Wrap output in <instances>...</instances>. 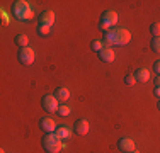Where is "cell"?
<instances>
[{
	"label": "cell",
	"mask_w": 160,
	"mask_h": 153,
	"mask_svg": "<svg viewBox=\"0 0 160 153\" xmlns=\"http://www.w3.org/2000/svg\"><path fill=\"white\" fill-rule=\"evenodd\" d=\"M43 148L48 153H58L65 148V145H63V140H60L56 136V133H46L43 138Z\"/></svg>",
	"instance_id": "obj_1"
},
{
	"label": "cell",
	"mask_w": 160,
	"mask_h": 153,
	"mask_svg": "<svg viewBox=\"0 0 160 153\" xmlns=\"http://www.w3.org/2000/svg\"><path fill=\"white\" fill-rule=\"evenodd\" d=\"M14 15L19 19V21H29L32 19V9L29 5V2H16L14 3Z\"/></svg>",
	"instance_id": "obj_2"
},
{
	"label": "cell",
	"mask_w": 160,
	"mask_h": 153,
	"mask_svg": "<svg viewBox=\"0 0 160 153\" xmlns=\"http://www.w3.org/2000/svg\"><path fill=\"white\" fill-rule=\"evenodd\" d=\"M41 106H43V109L46 111V112H58L60 102H58V99H56L55 95L48 94V95H44V97L41 99Z\"/></svg>",
	"instance_id": "obj_3"
},
{
	"label": "cell",
	"mask_w": 160,
	"mask_h": 153,
	"mask_svg": "<svg viewBox=\"0 0 160 153\" xmlns=\"http://www.w3.org/2000/svg\"><path fill=\"white\" fill-rule=\"evenodd\" d=\"M19 61H21V65H24V67H29V65L34 63V49L32 48H22L21 51H19Z\"/></svg>",
	"instance_id": "obj_4"
},
{
	"label": "cell",
	"mask_w": 160,
	"mask_h": 153,
	"mask_svg": "<svg viewBox=\"0 0 160 153\" xmlns=\"http://www.w3.org/2000/svg\"><path fill=\"white\" fill-rule=\"evenodd\" d=\"M90 126H89V121L87 119H77L73 124V131L77 133L78 136H85L87 133H89Z\"/></svg>",
	"instance_id": "obj_5"
},
{
	"label": "cell",
	"mask_w": 160,
	"mask_h": 153,
	"mask_svg": "<svg viewBox=\"0 0 160 153\" xmlns=\"http://www.w3.org/2000/svg\"><path fill=\"white\" fill-rule=\"evenodd\" d=\"M129 39H131V32H129L128 29H124V27H119V29H118V36H116V44H118V46L128 44Z\"/></svg>",
	"instance_id": "obj_6"
},
{
	"label": "cell",
	"mask_w": 160,
	"mask_h": 153,
	"mask_svg": "<svg viewBox=\"0 0 160 153\" xmlns=\"http://www.w3.org/2000/svg\"><path fill=\"white\" fill-rule=\"evenodd\" d=\"M39 128L43 129L44 133H55L56 131V122L51 119V117H41V121H39Z\"/></svg>",
	"instance_id": "obj_7"
},
{
	"label": "cell",
	"mask_w": 160,
	"mask_h": 153,
	"mask_svg": "<svg viewBox=\"0 0 160 153\" xmlns=\"http://www.w3.org/2000/svg\"><path fill=\"white\" fill-rule=\"evenodd\" d=\"M118 146H119L121 151H126V153H131L133 150H136V148H135V141H133L131 138H128V136L121 138V140L118 141Z\"/></svg>",
	"instance_id": "obj_8"
},
{
	"label": "cell",
	"mask_w": 160,
	"mask_h": 153,
	"mask_svg": "<svg viewBox=\"0 0 160 153\" xmlns=\"http://www.w3.org/2000/svg\"><path fill=\"white\" fill-rule=\"evenodd\" d=\"M55 24V12L53 10H44L39 15V26H51Z\"/></svg>",
	"instance_id": "obj_9"
},
{
	"label": "cell",
	"mask_w": 160,
	"mask_h": 153,
	"mask_svg": "<svg viewBox=\"0 0 160 153\" xmlns=\"http://www.w3.org/2000/svg\"><path fill=\"white\" fill-rule=\"evenodd\" d=\"M116 58V53L112 51V48H104L102 51H99V60L104 63H112Z\"/></svg>",
	"instance_id": "obj_10"
},
{
	"label": "cell",
	"mask_w": 160,
	"mask_h": 153,
	"mask_svg": "<svg viewBox=\"0 0 160 153\" xmlns=\"http://www.w3.org/2000/svg\"><path fill=\"white\" fill-rule=\"evenodd\" d=\"M101 21H104V22H108L109 26H116L118 24V21H119V17H118V14L114 12V10H106V12H102V17H101Z\"/></svg>",
	"instance_id": "obj_11"
},
{
	"label": "cell",
	"mask_w": 160,
	"mask_h": 153,
	"mask_svg": "<svg viewBox=\"0 0 160 153\" xmlns=\"http://www.w3.org/2000/svg\"><path fill=\"white\" fill-rule=\"evenodd\" d=\"M116 36H118V29H109L108 32L104 34V44L106 48H111L112 44H116Z\"/></svg>",
	"instance_id": "obj_12"
},
{
	"label": "cell",
	"mask_w": 160,
	"mask_h": 153,
	"mask_svg": "<svg viewBox=\"0 0 160 153\" xmlns=\"http://www.w3.org/2000/svg\"><path fill=\"white\" fill-rule=\"evenodd\" d=\"M53 95L58 99V102H63V104H65V102L70 99V90L65 89V87H58V89L55 90V94H53Z\"/></svg>",
	"instance_id": "obj_13"
},
{
	"label": "cell",
	"mask_w": 160,
	"mask_h": 153,
	"mask_svg": "<svg viewBox=\"0 0 160 153\" xmlns=\"http://www.w3.org/2000/svg\"><path fill=\"white\" fill-rule=\"evenodd\" d=\"M136 82H140V83H147L148 80H150V72L147 70V68H140V70H136Z\"/></svg>",
	"instance_id": "obj_14"
},
{
	"label": "cell",
	"mask_w": 160,
	"mask_h": 153,
	"mask_svg": "<svg viewBox=\"0 0 160 153\" xmlns=\"http://www.w3.org/2000/svg\"><path fill=\"white\" fill-rule=\"evenodd\" d=\"M55 133H56V136H58L60 140H68V138L72 136V129L67 128V126H58Z\"/></svg>",
	"instance_id": "obj_15"
},
{
	"label": "cell",
	"mask_w": 160,
	"mask_h": 153,
	"mask_svg": "<svg viewBox=\"0 0 160 153\" xmlns=\"http://www.w3.org/2000/svg\"><path fill=\"white\" fill-rule=\"evenodd\" d=\"M14 43H16L19 48H28V44H29V37L26 36V34H17L16 36V39H14Z\"/></svg>",
	"instance_id": "obj_16"
},
{
	"label": "cell",
	"mask_w": 160,
	"mask_h": 153,
	"mask_svg": "<svg viewBox=\"0 0 160 153\" xmlns=\"http://www.w3.org/2000/svg\"><path fill=\"white\" fill-rule=\"evenodd\" d=\"M90 48H92V51H102V49L106 48V44H104V41H99V39H96V41H92L90 43Z\"/></svg>",
	"instance_id": "obj_17"
},
{
	"label": "cell",
	"mask_w": 160,
	"mask_h": 153,
	"mask_svg": "<svg viewBox=\"0 0 160 153\" xmlns=\"http://www.w3.org/2000/svg\"><path fill=\"white\" fill-rule=\"evenodd\" d=\"M150 46H152V51L157 53V55H160V36L158 37H153V39H152V43H150Z\"/></svg>",
	"instance_id": "obj_18"
},
{
	"label": "cell",
	"mask_w": 160,
	"mask_h": 153,
	"mask_svg": "<svg viewBox=\"0 0 160 153\" xmlns=\"http://www.w3.org/2000/svg\"><path fill=\"white\" fill-rule=\"evenodd\" d=\"M70 112H72V111H70V107H68V106H65V104H62V106L58 107V116H62V117L70 116Z\"/></svg>",
	"instance_id": "obj_19"
},
{
	"label": "cell",
	"mask_w": 160,
	"mask_h": 153,
	"mask_svg": "<svg viewBox=\"0 0 160 153\" xmlns=\"http://www.w3.org/2000/svg\"><path fill=\"white\" fill-rule=\"evenodd\" d=\"M38 34L39 36H49L51 34V27L49 26H38Z\"/></svg>",
	"instance_id": "obj_20"
},
{
	"label": "cell",
	"mask_w": 160,
	"mask_h": 153,
	"mask_svg": "<svg viewBox=\"0 0 160 153\" xmlns=\"http://www.w3.org/2000/svg\"><path fill=\"white\" fill-rule=\"evenodd\" d=\"M150 31L153 34V37H158L160 36V22H155V24L150 26Z\"/></svg>",
	"instance_id": "obj_21"
},
{
	"label": "cell",
	"mask_w": 160,
	"mask_h": 153,
	"mask_svg": "<svg viewBox=\"0 0 160 153\" xmlns=\"http://www.w3.org/2000/svg\"><path fill=\"white\" fill-rule=\"evenodd\" d=\"M124 83H126V85H135V83H138V82H136V76L135 75H133V73H129V75H126V76H124Z\"/></svg>",
	"instance_id": "obj_22"
},
{
	"label": "cell",
	"mask_w": 160,
	"mask_h": 153,
	"mask_svg": "<svg viewBox=\"0 0 160 153\" xmlns=\"http://www.w3.org/2000/svg\"><path fill=\"white\" fill-rule=\"evenodd\" d=\"M99 29H101V31H102V32H104V34H106V32H108V31H109V29H111V26H109V24H108V22H104V21H101V22H99Z\"/></svg>",
	"instance_id": "obj_23"
},
{
	"label": "cell",
	"mask_w": 160,
	"mask_h": 153,
	"mask_svg": "<svg viewBox=\"0 0 160 153\" xmlns=\"http://www.w3.org/2000/svg\"><path fill=\"white\" fill-rule=\"evenodd\" d=\"M153 72H155L157 75H160V60H158V61H155V63H153Z\"/></svg>",
	"instance_id": "obj_24"
},
{
	"label": "cell",
	"mask_w": 160,
	"mask_h": 153,
	"mask_svg": "<svg viewBox=\"0 0 160 153\" xmlns=\"http://www.w3.org/2000/svg\"><path fill=\"white\" fill-rule=\"evenodd\" d=\"M153 94L157 95V97L160 99V87H155V90H153Z\"/></svg>",
	"instance_id": "obj_25"
},
{
	"label": "cell",
	"mask_w": 160,
	"mask_h": 153,
	"mask_svg": "<svg viewBox=\"0 0 160 153\" xmlns=\"http://www.w3.org/2000/svg\"><path fill=\"white\" fill-rule=\"evenodd\" d=\"M155 87H160V75H157V78H155Z\"/></svg>",
	"instance_id": "obj_26"
},
{
	"label": "cell",
	"mask_w": 160,
	"mask_h": 153,
	"mask_svg": "<svg viewBox=\"0 0 160 153\" xmlns=\"http://www.w3.org/2000/svg\"><path fill=\"white\" fill-rule=\"evenodd\" d=\"M157 107H158V111H160V99H158V104H157Z\"/></svg>",
	"instance_id": "obj_27"
},
{
	"label": "cell",
	"mask_w": 160,
	"mask_h": 153,
	"mask_svg": "<svg viewBox=\"0 0 160 153\" xmlns=\"http://www.w3.org/2000/svg\"><path fill=\"white\" fill-rule=\"evenodd\" d=\"M131 153H140V151H138V150H133V151H131Z\"/></svg>",
	"instance_id": "obj_28"
},
{
	"label": "cell",
	"mask_w": 160,
	"mask_h": 153,
	"mask_svg": "<svg viewBox=\"0 0 160 153\" xmlns=\"http://www.w3.org/2000/svg\"><path fill=\"white\" fill-rule=\"evenodd\" d=\"M0 153H5V150H3V148H2V150H0Z\"/></svg>",
	"instance_id": "obj_29"
}]
</instances>
